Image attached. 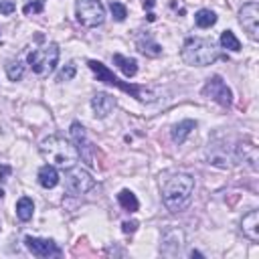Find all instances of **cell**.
<instances>
[{
	"instance_id": "cell-1",
	"label": "cell",
	"mask_w": 259,
	"mask_h": 259,
	"mask_svg": "<svg viewBox=\"0 0 259 259\" xmlns=\"http://www.w3.org/2000/svg\"><path fill=\"white\" fill-rule=\"evenodd\" d=\"M194 193V178L191 174H174L162 187V202L170 213H178L189 207Z\"/></svg>"
},
{
	"instance_id": "cell-2",
	"label": "cell",
	"mask_w": 259,
	"mask_h": 259,
	"mask_svg": "<svg viewBox=\"0 0 259 259\" xmlns=\"http://www.w3.org/2000/svg\"><path fill=\"white\" fill-rule=\"evenodd\" d=\"M41 150V156L53 164L57 166V168H71V166H75L77 160H79V152L73 142L65 140L63 136H49L41 142L39 146Z\"/></svg>"
},
{
	"instance_id": "cell-3",
	"label": "cell",
	"mask_w": 259,
	"mask_h": 259,
	"mask_svg": "<svg viewBox=\"0 0 259 259\" xmlns=\"http://www.w3.org/2000/svg\"><path fill=\"white\" fill-rule=\"evenodd\" d=\"M180 57L187 65L207 67L219 59V49L213 45V41L207 39H187L180 51Z\"/></svg>"
},
{
	"instance_id": "cell-4",
	"label": "cell",
	"mask_w": 259,
	"mask_h": 259,
	"mask_svg": "<svg viewBox=\"0 0 259 259\" xmlns=\"http://www.w3.org/2000/svg\"><path fill=\"white\" fill-rule=\"evenodd\" d=\"M87 65H89V69L97 75V81H103V83H107V85L120 87L122 91H126V94H130V96H134V97L140 99V101H154V94H152V91H148L146 87H138V85H130V83L120 81L103 63L91 59V61H87Z\"/></svg>"
},
{
	"instance_id": "cell-5",
	"label": "cell",
	"mask_w": 259,
	"mask_h": 259,
	"mask_svg": "<svg viewBox=\"0 0 259 259\" xmlns=\"http://www.w3.org/2000/svg\"><path fill=\"white\" fill-rule=\"evenodd\" d=\"M29 67L32 69V73L36 75H49L51 71H55L59 61V47L51 43L43 49H36L32 53H29Z\"/></svg>"
},
{
	"instance_id": "cell-6",
	"label": "cell",
	"mask_w": 259,
	"mask_h": 259,
	"mask_svg": "<svg viewBox=\"0 0 259 259\" xmlns=\"http://www.w3.org/2000/svg\"><path fill=\"white\" fill-rule=\"evenodd\" d=\"M75 16L79 25L87 29H96L105 21V8L101 4V0H77Z\"/></svg>"
},
{
	"instance_id": "cell-7",
	"label": "cell",
	"mask_w": 259,
	"mask_h": 259,
	"mask_svg": "<svg viewBox=\"0 0 259 259\" xmlns=\"http://www.w3.org/2000/svg\"><path fill=\"white\" fill-rule=\"evenodd\" d=\"M96 187V178L91 176L87 170L77 168V166H71L65 172V191L71 196H79L89 193L91 189Z\"/></svg>"
},
{
	"instance_id": "cell-8",
	"label": "cell",
	"mask_w": 259,
	"mask_h": 259,
	"mask_svg": "<svg viewBox=\"0 0 259 259\" xmlns=\"http://www.w3.org/2000/svg\"><path fill=\"white\" fill-rule=\"evenodd\" d=\"M202 96L217 101L219 105H223V107H229L233 103V91L227 87V83L221 79L219 75L211 77L205 83V87H202Z\"/></svg>"
},
{
	"instance_id": "cell-9",
	"label": "cell",
	"mask_w": 259,
	"mask_h": 259,
	"mask_svg": "<svg viewBox=\"0 0 259 259\" xmlns=\"http://www.w3.org/2000/svg\"><path fill=\"white\" fill-rule=\"evenodd\" d=\"M71 138H73V144H75L77 152L81 156V160L89 166H94V144L87 140V134H85V128L79 124V122H73L71 124Z\"/></svg>"
},
{
	"instance_id": "cell-10",
	"label": "cell",
	"mask_w": 259,
	"mask_h": 259,
	"mask_svg": "<svg viewBox=\"0 0 259 259\" xmlns=\"http://www.w3.org/2000/svg\"><path fill=\"white\" fill-rule=\"evenodd\" d=\"M25 245L27 249L41 259H49V257H61L63 251L57 247V243L51 241V239H41V237H25Z\"/></svg>"
},
{
	"instance_id": "cell-11",
	"label": "cell",
	"mask_w": 259,
	"mask_h": 259,
	"mask_svg": "<svg viewBox=\"0 0 259 259\" xmlns=\"http://www.w3.org/2000/svg\"><path fill=\"white\" fill-rule=\"evenodd\" d=\"M239 23L249 32L253 41L259 39V4L257 2H247L239 10Z\"/></svg>"
},
{
	"instance_id": "cell-12",
	"label": "cell",
	"mask_w": 259,
	"mask_h": 259,
	"mask_svg": "<svg viewBox=\"0 0 259 259\" xmlns=\"http://www.w3.org/2000/svg\"><path fill=\"white\" fill-rule=\"evenodd\" d=\"M233 158L241 164H247L251 170H257V146H253L251 142H241L235 146Z\"/></svg>"
},
{
	"instance_id": "cell-13",
	"label": "cell",
	"mask_w": 259,
	"mask_h": 259,
	"mask_svg": "<svg viewBox=\"0 0 259 259\" xmlns=\"http://www.w3.org/2000/svg\"><path fill=\"white\" fill-rule=\"evenodd\" d=\"M91 107H94L97 118H107L112 114V109L116 107V99L109 94H105V91H99V94L91 97Z\"/></svg>"
},
{
	"instance_id": "cell-14",
	"label": "cell",
	"mask_w": 259,
	"mask_h": 259,
	"mask_svg": "<svg viewBox=\"0 0 259 259\" xmlns=\"http://www.w3.org/2000/svg\"><path fill=\"white\" fill-rule=\"evenodd\" d=\"M241 231L243 235L249 239L251 243H257L259 241V213L257 211H249L243 221H241Z\"/></svg>"
},
{
	"instance_id": "cell-15",
	"label": "cell",
	"mask_w": 259,
	"mask_h": 259,
	"mask_svg": "<svg viewBox=\"0 0 259 259\" xmlns=\"http://www.w3.org/2000/svg\"><path fill=\"white\" fill-rule=\"evenodd\" d=\"M39 184L43 189H55L59 184V172H57V166L53 164H45L41 166L39 170Z\"/></svg>"
},
{
	"instance_id": "cell-16",
	"label": "cell",
	"mask_w": 259,
	"mask_h": 259,
	"mask_svg": "<svg viewBox=\"0 0 259 259\" xmlns=\"http://www.w3.org/2000/svg\"><path fill=\"white\" fill-rule=\"evenodd\" d=\"M136 47H138V51H140L142 55H146V57H160V55H162V47L152 39L150 34L140 36L138 43H136Z\"/></svg>"
},
{
	"instance_id": "cell-17",
	"label": "cell",
	"mask_w": 259,
	"mask_h": 259,
	"mask_svg": "<svg viewBox=\"0 0 259 259\" xmlns=\"http://www.w3.org/2000/svg\"><path fill=\"white\" fill-rule=\"evenodd\" d=\"M194 128H196V122H194V120H184V122L176 124V126L172 128V140H174L176 144H184V142H187V138L193 134Z\"/></svg>"
},
{
	"instance_id": "cell-18",
	"label": "cell",
	"mask_w": 259,
	"mask_h": 259,
	"mask_svg": "<svg viewBox=\"0 0 259 259\" xmlns=\"http://www.w3.org/2000/svg\"><path fill=\"white\" fill-rule=\"evenodd\" d=\"M114 63L118 65V69L124 73L126 77H134L136 73H138V61L132 59V57H124V55L116 53L114 55Z\"/></svg>"
},
{
	"instance_id": "cell-19",
	"label": "cell",
	"mask_w": 259,
	"mask_h": 259,
	"mask_svg": "<svg viewBox=\"0 0 259 259\" xmlns=\"http://www.w3.org/2000/svg\"><path fill=\"white\" fill-rule=\"evenodd\" d=\"M118 202H120V207H122L124 211H128V213H136V211L140 209V202H138L136 194H134L132 191H128V189L120 191V194H118Z\"/></svg>"
},
{
	"instance_id": "cell-20",
	"label": "cell",
	"mask_w": 259,
	"mask_h": 259,
	"mask_svg": "<svg viewBox=\"0 0 259 259\" xmlns=\"http://www.w3.org/2000/svg\"><path fill=\"white\" fill-rule=\"evenodd\" d=\"M32 213H34V202L29 196L18 198V202H16V217L21 219L23 223H27V221L32 219Z\"/></svg>"
},
{
	"instance_id": "cell-21",
	"label": "cell",
	"mask_w": 259,
	"mask_h": 259,
	"mask_svg": "<svg viewBox=\"0 0 259 259\" xmlns=\"http://www.w3.org/2000/svg\"><path fill=\"white\" fill-rule=\"evenodd\" d=\"M194 23H196L198 29H211L217 23V14L213 10H209V8H200L194 14Z\"/></svg>"
},
{
	"instance_id": "cell-22",
	"label": "cell",
	"mask_w": 259,
	"mask_h": 259,
	"mask_svg": "<svg viewBox=\"0 0 259 259\" xmlns=\"http://www.w3.org/2000/svg\"><path fill=\"white\" fill-rule=\"evenodd\" d=\"M219 41H221V47H223V49H229L233 53L241 51V43H239V39L235 36L233 31H223V32H221V39Z\"/></svg>"
},
{
	"instance_id": "cell-23",
	"label": "cell",
	"mask_w": 259,
	"mask_h": 259,
	"mask_svg": "<svg viewBox=\"0 0 259 259\" xmlns=\"http://www.w3.org/2000/svg\"><path fill=\"white\" fill-rule=\"evenodd\" d=\"M6 75H8V79L10 81H21L23 79V75H25V63L23 61H8V65H6Z\"/></svg>"
},
{
	"instance_id": "cell-24",
	"label": "cell",
	"mask_w": 259,
	"mask_h": 259,
	"mask_svg": "<svg viewBox=\"0 0 259 259\" xmlns=\"http://www.w3.org/2000/svg\"><path fill=\"white\" fill-rule=\"evenodd\" d=\"M109 10H112V14H114V18H116L118 23L126 21V16H128V8H126L122 2H118V0H112V2H109Z\"/></svg>"
},
{
	"instance_id": "cell-25",
	"label": "cell",
	"mask_w": 259,
	"mask_h": 259,
	"mask_svg": "<svg viewBox=\"0 0 259 259\" xmlns=\"http://www.w3.org/2000/svg\"><path fill=\"white\" fill-rule=\"evenodd\" d=\"M75 73H77V65L75 63H67L61 71H59V75H57V81H71L73 77H75Z\"/></svg>"
},
{
	"instance_id": "cell-26",
	"label": "cell",
	"mask_w": 259,
	"mask_h": 259,
	"mask_svg": "<svg viewBox=\"0 0 259 259\" xmlns=\"http://www.w3.org/2000/svg\"><path fill=\"white\" fill-rule=\"evenodd\" d=\"M43 8H45V4H43V0H32V2L25 4L23 12H25L27 16H29V14H39V12H43Z\"/></svg>"
},
{
	"instance_id": "cell-27",
	"label": "cell",
	"mask_w": 259,
	"mask_h": 259,
	"mask_svg": "<svg viewBox=\"0 0 259 259\" xmlns=\"http://www.w3.org/2000/svg\"><path fill=\"white\" fill-rule=\"evenodd\" d=\"M16 10V4H14V0H0V12L2 14H12Z\"/></svg>"
},
{
	"instance_id": "cell-28",
	"label": "cell",
	"mask_w": 259,
	"mask_h": 259,
	"mask_svg": "<svg viewBox=\"0 0 259 259\" xmlns=\"http://www.w3.org/2000/svg\"><path fill=\"white\" fill-rule=\"evenodd\" d=\"M10 174H12V168H10L8 164H2V166H0V182H6Z\"/></svg>"
},
{
	"instance_id": "cell-29",
	"label": "cell",
	"mask_w": 259,
	"mask_h": 259,
	"mask_svg": "<svg viewBox=\"0 0 259 259\" xmlns=\"http://www.w3.org/2000/svg\"><path fill=\"white\" fill-rule=\"evenodd\" d=\"M136 229H138L136 221H124V223H122V231H124V233H134Z\"/></svg>"
},
{
	"instance_id": "cell-30",
	"label": "cell",
	"mask_w": 259,
	"mask_h": 259,
	"mask_svg": "<svg viewBox=\"0 0 259 259\" xmlns=\"http://www.w3.org/2000/svg\"><path fill=\"white\" fill-rule=\"evenodd\" d=\"M154 4H156V0H144V8H154Z\"/></svg>"
},
{
	"instance_id": "cell-31",
	"label": "cell",
	"mask_w": 259,
	"mask_h": 259,
	"mask_svg": "<svg viewBox=\"0 0 259 259\" xmlns=\"http://www.w3.org/2000/svg\"><path fill=\"white\" fill-rule=\"evenodd\" d=\"M148 21L154 23V21H156V14H154V12H148Z\"/></svg>"
},
{
	"instance_id": "cell-32",
	"label": "cell",
	"mask_w": 259,
	"mask_h": 259,
	"mask_svg": "<svg viewBox=\"0 0 259 259\" xmlns=\"http://www.w3.org/2000/svg\"><path fill=\"white\" fill-rule=\"evenodd\" d=\"M191 257H202V253L200 251H191Z\"/></svg>"
},
{
	"instance_id": "cell-33",
	"label": "cell",
	"mask_w": 259,
	"mask_h": 259,
	"mask_svg": "<svg viewBox=\"0 0 259 259\" xmlns=\"http://www.w3.org/2000/svg\"><path fill=\"white\" fill-rule=\"evenodd\" d=\"M2 196H4V191H2V189H0V198H2Z\"/></svg>"
}]
</instances>
